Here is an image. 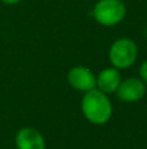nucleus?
<instances>
[{"instance_id":"nucleus-1","label":"nucleus","mask_w":147,"mask_h":149,"mask_svg":"<svg viewBox=\"0 0 147 149\" xmlns=\"http://www.w3.org/2000/svg\"><path fill=\"white\" fill-rule=\"evenodd\" d=\"M81 111L89 123L103 126L108 123L109 119L112 118L113 107L108 94L95 88L83 93V97L81 100Z\"/></svg>"},{"instance_id":"nucleus-2","label":"nucleus","mask_w":147,"mask_h":149,"mask_svg":"<svg viewBox=\"0 0 147 149\" xmlns=\"http://www.w3.org/2000/svg\"><path fill=\"white\" fill-rule=\"evenodd\" d=\"M93 17L102 26H116L126 17V5L122 0H98L93 8Z\"/></svg>"},{"instance_id":"nucleus-3","label":"nucleus","mask_w":147,"mask_h":149,"mask_svg":"<svg viewBox=\"0 0 147 149\" xmlns=\"http://www.w3.org/2000/svg\"><path fill=\"white\" fill-rule=\"evenodd\" d=\"M138 58V47L130 38L122 37L111 45L108 50V59L116 70H128L135 63Z\"/></svg>"},{"instance_id":"nucleus-4","label":"nucleus","mask_w":147,"mask_h":149,"mask_svg":"<svg viewBox=\"0 0 147 149\" xmlns=\"http://www.w3.org/2000/svg\"><path fill=\"white\" fill-rule=\"evenodd\" d=\"M146 90V84L141 77H128L125 80H121L115 94L121 102L135 103L145 97Z\"/></svg>"},{"instance_id":"nucleus-5","label":"nucleus","mask_w":147,"mask_h":149,"mask_svg":"<svg viewBox=\"0 0 147 149\" xmlns=\"http://www.w3.org/2000/svg\"><path fill=\"white\" fill-rule=\"evenodd\" d=\"M67 81L77 92L86 93L96 88V76L90 68L83 65L72 67L67 73Z\"/></svg>"},{"instance_id":"nucleus-6","label":"nucleus","mask_w":147,"mask_h":149,"mask_svg":"<svg viewBox=\"0 0 147 149\" xmlns=\"http://www.w3.org/2000/svg\"><path fill=\"white\" fill-rule=\"evenodd\" d=\"M17 149H46V140L43 135L34 127H22L14 136Z\"/></svg>"},{"instance_id":"nucleus-7","label":"nucleus","mask_w":147,"mask_h":149,"mask_svg":"<svg viewBox=\"0 0 147 149\" xmlns=\"http://www.w3.org/2000/svg\"><path fill=\"white\" fill-rule=\"evenodd\" d=\"M120 82H121V74L115 67L104 68L96 74V89L106 94L116 93Z\"/></svg>"},{"instance_id":"nucleus-8","label":"nucleus","mask_w":147,"mask_h":149,"mask_svg":"<svg viewBox=\"0 0 147 149\" xmlns=\"http://www.w3.org/2000/svg\"><path fill=\"white\" fill-rule=\"evenodd\" d=\"M139 77L142 79V81L147 85V60H145V62L141 64V67H139Z\"/></svg>"},{"instance_id":"nucleus-9","label":"nucleus","mask_w":147,"mask_h":149,"mask_svg":"<svg viewBox=\"0 0 147 149\" xmlns=\"http://www.w3.org/2000/svg\"><path fill=\"white\" fill-rule=\"evenodd\" d=\"M0 1L7 5H16V4H18V3H21L22 0H0Z\"/></svg>"},{"instance_id":"nucleus-10","label":"nucleus","mask_w":147,"mask_h":149,"mask_svg":"<svg viewBox=\"0 0 147 149\" xmlns=\"http://www.w3.org/2000/svg\"><path fill=\"white\" fill-rule=\"evenodd\" d=\"M146 38H147V28H146Z\"/></svg>"}]
</instances>
